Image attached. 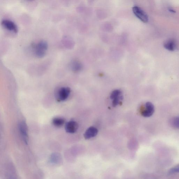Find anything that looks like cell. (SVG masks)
I'll list each match as a JSON object with an SVG mask.
<instances>
[{"label": "cell", "mask_w": 179, "mask_h": 179, "mask_svg": "<svg viewBox=\"0 0 179 179\" xmlns=\"http://www.w3.org/2000/svg\"><path fill=\"white\" fill-rule=\"evenodd\" d=\"M123 99V96L121 95L113 100L112 105L114 107H116L121 103V101Z\"/></svg>", "instance_id": "cell-15"}, {"label": "cell", "mask_w": 179, "mask_h": 179, "mask_svg": "<svg viewBox=\"0 0 179 179\" xmlns=\"http://www.w3.org/2000/svg\"><path fill=\"white\" fill-rule=\"evenodd\" d=\"M133 11L134 15L142 22L146 23L149 19L146 13L140 7L135 6L133 8Z\"/></svg>", "instance_id": "cell-5"}, {"label": "cell", "mask_w": 179, "mask_h": 179, "mask_svg": "<svg viewBox=\"0 0 179 179\" xmlns=\"http://www.w3.org/2000/svg\"><path fill=\"white\" fill-rule=\"evenodd\" d=\"M171 125L176 129H179V117H176L171 119Z\"/></svg>", "instance_id": "cell-13"}, {"label": "cell", "mask_w": 179, "mask_h": 179, "mask_svg": "<svg viewBox=\"0 0 179 179\" xmlns=\"http://www.w3.org/2000/svg\"><path fill=\"white\" fill-rule=\"evenodd\" d=\"M146 109L141 113L142 116L145 117H149L153 114L155 109L153 104L150 102H147L145 104Z\"/></svg>", "instance_id": "cell-7"}, {"label": "cell", "mask_w": 179, "mask_h": 179, "mask_svg": "<svg viewBox=\"0 0 179 179\" xmlns=\"http://www.w3.org/2000/svg\"><path fill=\"white\" fill-rule=\"evenodd\" d=\"M10 179H16L15 178H14L13 177H11L10 178Z\"/></svg>", "instance_id": "cell-18"}, {"label": "cell", "mask_w": 179, "mask_h": 179, "mask_svg": "<svg viewBox=\"0 0 179 179\" xmlns=\"http://www.w3.org/2000/svg\"><path fill=\"white\" fill-rule=\"evenodd\" d=\"M70 67L73 72H79L81 70L82 66L81 63L79 61L74 60L70 62Z\"/></svg>", "instance_id": "cell-11"}, {"label": "cell", "mask_w": 179, "mask_h": 179, "mask_svg": "<svg viewBox=\"0 0 179 179\" xmlns=\"http://www.w3.org/2000/svg\"><path fill=\"white\" fill-rule=\"evenodd\" d=\"M121 95V92L119 90H115L112 92L110 96V98L112 100Z\"/></svg>", "instance_id": "cell-14"}, {"label": "cell", "mask_w": 179, "mask_h": 179, "mask_svg": "<svg viewBox=\"0 0 179 179\" xmlns=\"http://www.w3.org/2000/svg\"><path fill=\"white\" fill-rule=\"evenodd\" d=\"M98 130L97 128L94 127H91L87 129L84 134V138L86 139H88L95 137L97 135Z\"/></svg>", "instance_id": "cell-8"}, {"label": "cell", "mask_w": 179, "mask_h": 179, "mask_svg": "<svg viewBox=\"0 0 179 179\" xmlns=\"http://www.w3.org/2000/svg\"><path fill=\"white\" fill-rule=\"evenodd\" d=\"M50 161L51 163L55 164H59L62 161V157L60 154L54 153L51 155Z\"/></svg>", "instance_id": "cell-10"}, {"label": "cell", "mask_w": 179, "mask_h": 179, "mask_svg": "<svg viewBox=\"0 0 179 179\" xmlns=\"http://www.w3.org/2000/svg\"><path fill=\"white\" fill-rule=\"evenodd\" d=\"M1 25L4 29L8 31L17 34L18 29L17 25L12 20L8 19H4L2 21Z\"/></svg>", "instance_id": "cell-3"}, {"label": "cell", "mask_w": 179, "mask_h": 179, "mask_svg": "<svg viewBox=\"0 0 179 179\" xmlns=\"http://www.w3.org/2000/svg\"><path fill=\"white\" fill-rule=\"evenodd\" d=\"M168 10L169 12H170L172 13H175L176 12V11L174 10V9L171 8H169L168 9Z\"/></svg>", "instance_id": "cell-17"}, {"label": "cell", "mask_w": 179, "mask_h": 179, "mask_svg": "<svg viewBox=\"0 0 179 179\" xmlns=\"http://www.w3.org/2000/svg\"><path fill=\"white\" fill-rule=\"evenodd\" d=\"M70 93L71 90L69 87H61L56 91L55 94L56 99L59 102L65 101L69 97Z\"/></svg>", "instance_id": "cell-2"}, {"label": "cell", "mask_w": 179, "mask_h": 179, "mask_svg": "<svg viewBox=\"0 0 179 179\" xmlns=\"http://www.w3.org/2000/svg\"><path fill=\"white\" fill-rule=\"evenodd\" d=\"M48 45L47 42L41 40L37 43L33 42L31 44V48L34 55L37 58H43L46 55L48 50Z\"/></svg>", "instance_id": "cell-1"}, {"label": "cell", "mask_w": 179, "mask_h": 179, "mask_svg": "<svg viewBox=\"0 0 179 179\" xmlns=\"http://www.w3.org/2000/svg\"><path fill=\"white\" fill-rule=\"evenodd\" d=\"M65 120L62 118L60 117H55L52 121V123L54 126L60 128L62 127L65 123Z\"/></svg>", "instance_id": "cell-12"}, {"label": "cell", "mask_w": 179, "mask_h": 179, "mask_svg": "<svg viewBox=\"0 0 179 179\" xmlns=\"http://www.w3.org/2000/svg\"><path fill=\"white\" fill-rule=\"evenodd\" d=\"M79 128V125L76 121H70L65 124V129L67 133H74L77 131Z\"/></svg>", "instance_id": "cell-6"}, {"label": "cell", "mask_w": 179, "mask_h": 179, "mask_svg": "<svg viewBox=\"0 0 179 179\" xmlns=\"http://www.w3.org/2000/svg\"><path fill=\"white\" fill-rule=\"evenodd\" d=\"M176 42L174 39H169L164 42V47L167 50L170 51H173L176 48Z\"/></svg>", "instance_id": "cell-9"}, {"label": "cell", "mask_w": 179, "mask_h": 179, "mask_svg": "<svg viewBox=\"0 0 179 179\" xmlns=\"http://www.w3.org/2000/svg\"><path fill=\"white\" fill-rule=\"evenodd\" d=\"M18 129L23 141L26 144H28L29 142L28 127L24 121H21L18 124Z\"/></svg>", "instance_id": "cell-4"}, {"label": "cell", "mask_w": 179, "mask_h": 179, "mask_svg": "<svg viewBox=\"0 0 179 179\" xmlns=\"http://www.w3.org/2000/svg\"><path fill=\"white\" fill-rule=\"evenodd\" d=\"M179 173V166H177L172 168L169 171L170 174H173Z\"/></svg>", "instance_id": "cell-16"}]
</instances>
